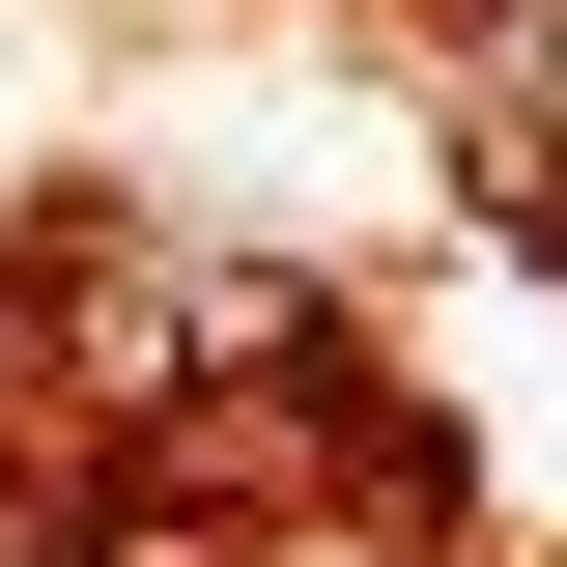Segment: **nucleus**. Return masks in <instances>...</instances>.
I'll list each match as a JSON object with an SVG mask.
<instances>
[{
    "label": "nucleus",
    "instance_id": "nucleus-1",
    "mask_svg": "<svg viewBox=\"0 0 567 567\" xmlns=\"http://www.w3.org/2000/svg\"><path fill=\"white\" fill-rule=\"evenodd\" d=\"M539 114H567V58H539Z\"/></svg>",
    "mask_w": 567,
    "mask_h": 567
}]
</instances>
